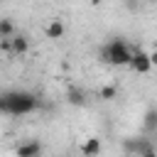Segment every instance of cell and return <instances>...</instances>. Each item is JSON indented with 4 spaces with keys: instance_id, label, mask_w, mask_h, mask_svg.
<instances>
[{
    "instance_id": "14",
    "label": "cell",
    "mask_w": 157,
    "mask_h": 157,
    "mask_svg": "<svg viewBox=\"0 0 157 157\" xmlns=\"http://www.w3.org/2000/svg\"><path fill=\"white\" fill-rule=\"evenodd\" d=\"M140 157H157V150H155V147H150V150H147V152H142Z\"/></svg>"
},
{
    "instance_id": "13",
    "label": "cell",
    "mask_w": 157,
    "mask_h": 157,
    "mask_svg": "<svg viewBox=\"0 0 157 157\" xmlns=\"http://www.w3.org/2000/svg\"><path fill=\"white\" fill-rule=\"evenodd\" d=\"M0 115H7V98H5V93H0Z\"/></svg>"
},
{
    "instance_id": "16",
    "label": "cell",
    "mask_w": 157,
    "mask_h": 157,
    "mask_svg": "<svg viewBox=\"0 0 157 157\" xmlns=\"http://www.w3.org/2000/svg\"><path fill=\"white\" fill-rule=\"evenodd\" d=\"M101 2H103V0H91V5H101Z\"/></svg>"
},
{
    "instance_id": "11",
    "label": "cell",
    "mask_w": 157,
    "mask_h": 157,
    "mask_svg": "<svg viewBox=\"0 0 157 157\" xmlns=\"http://www.w3.org/2000/svg\"><path fill=\"white\" fill-rule=\"evenodd\" d=\"M145 130H157V108H150L145 113V120H142Z\"/></svg>"
},
{
    "instance_id": "2",
    "label": "cell",
    "mask_w": 157,
    "mask_h": 157,
    "mask_svg": "<svg viewBox=\"0 0 157 157\" xmlns=\"http://www.w3.org/2000/svg\"><path fill=\"white\" fill-rule=\"evenodd\" d=\"M5 98H7V115H29L39 108V96L32 93V91H5Z\"/></svg>"
},
{
    "instance_id": "17",
    "label": "cell",
    "mask_w": 157,
    "mask_h": 157,
    "mask_svg": "<svg viewBox=\"0 0 157 157\" xmlns=\"http://www.w3.org/2000/svg\"><path fill=\"white\" fill-rule=\"evenodd\" d=\"M59 2H64V0H59Z\"/></svg>"
},
{
    "instance_id": "5",
    "label": "cell",
    "mask_w": 157,
    "mask_h": 157,
    "mask_svg": "<svg viewBox=\"0 0 157 157\" xmlns=\"http://www.w3.org/2000/svg\"><path fill=\"white\" fill-rule=\"evenodd\" d=\"M152 145L145 140V137H125L123 140V150L128 152V155H132V157H140L142 152H147Z\"/></svg>"
},
{
    "instance_id": "7",
    "label": "cell",
    "mask_w": 157,
    "mask_h": 157,
    "mask_svg": "<svg viewBox=\"0 0 157 157\" xmlns=\"http://www.w3.org/2000/svg\"><path fill=\"white\" fill-rule=\"evenodd\" d=\"M10 44H12V54H15V56H25V54L29 52V39H27L25 34L10 37Z\"/></svg>"
},
{
    "instance_id": "15",
    "label": "cell",
    "mask_w": 157,
    "mask_h": 157,
    "mask_svg": "<svg viewBox=\"0 0 157 157\" xmlns=\"http://www.w3.org/2000/svg\"><path fill=\"white\" fill-rule=\"evenodd\" d=\"M150 61H152V69H155V66H157V49L150 52Z\"/></svg>"
},
{
    "instance_id": "12",
    "label": "cell",
    "mask_w": 157,
    "mask_h": 157,
    "mask_svg": "<svg viewBox=\"0 0 157 157\" xmlns=\"http://www.w3.org/2000/svg\"><path fill=\"white\" fill-rule=\"evenodd\" d=\"M98 98L101 101H113V98H118V88L115 86H103L98 91Z\"/></svg>"
},
{
    "instance_id": "4",
    "label": "cell",
    "mask_w": 157,
    "mask_h": 157,
    "mask_svg": "<svg viewBox=\"0 0 157 157\" xmlns=\"http://www.w3.org/2000/svg\"><path fill=\"white\" fill-rule=\"evenodd\" d=\"M44 145L39 140H25L15 147V157H42Z\"/></svg>"
},
{
    "instance_id": "8",
    "label": "cell",
    "mask_w": 157,
    "mask_h": 157,
    "mask_svg": "<svg viewBox=\"0 0 157 157\" xmlns=\"http://www.w3.org/2000/svg\"><path fill=\"white\" fill-rule=\"evenodd\" d=\"M44 32H47V37H49V39H61V37H64V32H66V27H64V22H61V20H52V22L47 25V29H44Z\"/></svg>"
},
{
    "instance_id": "9",
    "label": "cell",
    "mask_w": 157,
    "mask_h": 157,
    "mask_svg": "<svg viewBox=\"0 0 157 157\" xmlns=\"http://www.w3.org/2000/svg\"><path fill=\"white\" fill-rule=\"evenodd\" d=\"M66 103H69V105H86V93L74 86V88L66 91Z\"/></svg>"
},
{
    "instance_id": "3",
    "label": "cell",
    "mask_w": 157,
    "mask_h": 157,
    "mask_svg": "<svg viewBox=\"0 0 157 157\" xmlns=\"http://www.w3.org/2000/svg\"><path fill=\"white\" fill-rule=\"evenodd\" d=\"M130 69L135 74H150L152 71V61H150V52L142 49H132V59H130Z\"/></svg>"
},
{
    "instance_id": "1",
    "label": "cell",
    "mask_w": 157,
    "mask_h": 157,
    "mask_svg": "<svg viewBox=\"0 0 157 157\" xmlns=\"http://www.w3.org/2000/svg\"><path fill=\"white\" fill-rule=\"evenodd\" d=\"M98 59L103 64H110V66H130V59H132V49L125 39L115 37L110 39L108 44H103L98 49Z\"/></svg>"
},
{
    "instance_id": "10",
    "label": "cell",
    "mask_w": 157,
    "mask_h": 157,
    "mask_svg": "<svg viewBox=\"0 0 157 157\" xmlns=\"http://www.w3.org/2000/svg\"><path fill=\"white\" fill-rule=\"evenodd\" d=\"M17 32H15V22L10 20V17H2L0 20V39H10V37H15Z\"/></svg>"
},
{
    "instance_id": "6",
    "label": "cell",
    "mask_w": 157,
    "mask_h": 157,
    "mask_svg": "<svg viewBox=\"0 0 157 157\" xmlns=\"http://www.w3.org/2000/svg\"><path fill=\"white\" fill-rule=\"evenodd\" d=\"M78 150H81V155H83V157H98V155H101V150H103V142H101L98 137H93V135H91V137H86V140L78 145Z\"/></svg>"
}]
</instances>
